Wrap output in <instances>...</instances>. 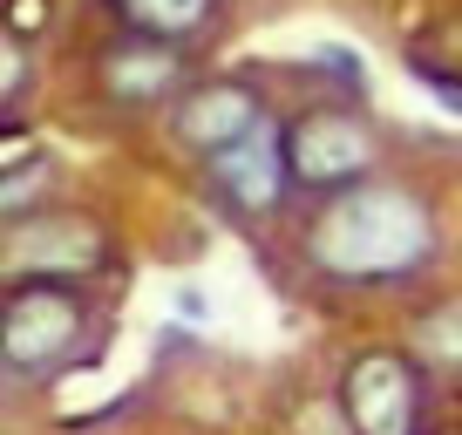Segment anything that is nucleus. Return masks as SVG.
Here are the masks:
<instances>
[{
	"mask_svg": "<svg viewBox=\"0 0 462 435\" xmlns=\"http://www.w3.org/2000/svg\"><path fill=\"white\" fill-rule=\"evenodd\" d=\"M429 259H435V211L388 177L333 190L306 225V265L340 286H402Z\"/></svg>",
	"mask_w": 462,
	"mask_h": 435,
	"instance_id": "obj_1",
	"label": "nucleus"
},
{
	"mask_svg": "<svg viewBox=\"0 0 462 435\" xmlns=\"http://www.w3.org/2000/svg\"><path fill=\"white\" fill-rule=\"evenodd\" d=\"M96 347V313L55 279H14L0 300V361L7 375H61V367L88 361Z\"/></svg>",
	"mask_w": 462,
	"mask_h": 435,
	"instance_id": "obj_2",
	"label": "nucleus"
},
{
	"mask_svg": "<svg viewBox=\"0 0 462 435\" xmlns=\"http://www.w3.org/2000/svg\"><path fill=\"white\" fill-rule=\"evenodd\" d=\"M340 415L354 435H421L429 421V388L421 367L394 347H367L340 375Z\"/></svg>",
	"mask_w": 462,
	"mask_h": 435,
	"instance_id": "obj_3",
	"label": "nucleus"
},
{
	"mask_svg": "<svg viewBox=\"0 0 462 435\" xmlns=\"http://www.w3.org/2000/svg\"><path fill=\"white\" fill-rule=\"evenodd\" d=\"M204 177H211L217 204L238 218H265L286 204V190L300 184L292 177V150H286V130L279 123H259V130H245L238 143L211 150L204 157Z\"/></svg>",
	"mask_w": 462,
	"mask_h": 435,
	"instance_id": "obj_4",
	"label": "nucleus"
},
{
	"mask_svg": "<svg viewBox=\"0 0 462 435\" xmlns=\"http://www.w3.org/2000/svg\"><path fill=\"white\" fill-rule=\"evenodd\" d=\"M14 279H96L109 265V238L82 211H28L7 225Z\"/></svg>",
	"mask_w": 462,
	"mask_h": 435,
	"instance_id": "obj_5",
	"label": "nucleus"
},
{
	"mask_svg": "<svg viewBox=\"0 0 462 435\" xmlns=\"http://www.w3.org/2000/svg\"><path fill=\"white\" fill-rule=\"evenodd\" d=\"M286 150H292V177L306 190H354L374 177V130H367L354 109H313L286 130Z\"/></svg>",
	"mask_w": 462,
	"mask_h": 435,
	"instance_id": "obj_6",
	"label": "nucleus"
},
{
	"mask_svg": "<svg viewBox=\"0 0 462 435\" xmlns=\"http://www.w3.org/2000/svg\"><path fill=\"white\" fill-rule=\"evenodd\" d=\"M177 82H184V55L171 42H157V34H136V42L102 55V88L123 109H157L163 96H177Z\"/></svg>",
	"mask_w": 462,
	"mask_h": 435,
	"instance_id": "obj_7",
	"label": "nucleus"
},
{
	"mask_svg": "<svg viewBox=\"0 0 462 435\" xmlns=\"http://www.w3.org/2000/svg\"><path fill=\"white\" fill-rule=\"evenodd\" d=\"M259 96H252L245 82H211V88H190L184 102H177V136H184L198 157H211V150L238 143L245 130H259Z\"/></svg>",
	"mask_w": 462,
	"mask_h": 435,
	"instance_id": "obj_8",
	"label": "nucleus"
},
{
	"mask_svg": "<svg viewBox=\"0 0 462 435\" xmlns=\"http://www.w3.org/2000/svg\"><path fill=\"white\" fill-rule=\"evenodd\" d=\"M217 0H116V14L130 21L136 34H157V42H184L211 21Z\"/></svg>",
	"mask_w": 462,
	"mask_h": 435,
	"instance_id": "obj_9",
	"label": "nucleus"
},
{
	"mask_svg": "<svg viewBox=\"0 0 462 435\" xmlns=\"http://www.w3.org/2000/svg\"><path fill=\"white\" fill-rule=\"evenodd\" d=\"M421 347H429L435 361H456V367H462V300L421 319Z\"/></svg>",
	"mask_w": 462,
	"mask_h": 435,
	"instance_id": "obj_10",
	"label": "nucleus"
},
{
	"mask_svg": "<svg viewBox=\"0 0 462 435\" xmlns=\"http://www.w3.org/2000/svg\"><path fill=\"white\" fill-rule=\"evenodd\" d=\"M408 75H415V82H421V88H435V96H442V102H448V109H456V116H462V82H456V75H448V69H435V61H421V55H408Z\"/></svg>",
	"mask_w": 462,
	"mask_h": 435,
	"instance_id": "obj_11",
	"label": "nucleus"
},
{
	"mask_svg": "<svg viewBox=\"0 0 462 435\" xmlns=\"http://www.w3.org/2000/svg\"><path fill=\"white\" fill-rule=\"evenodd\" d=\"M34 21H42V7H34V0H14V34H28Z\"/></svg>",
	"mask_w": 462,
	"mask_h": 435,
	"instance_id": "obj_12",
	"label": "nucleus"
}]
</instances>
